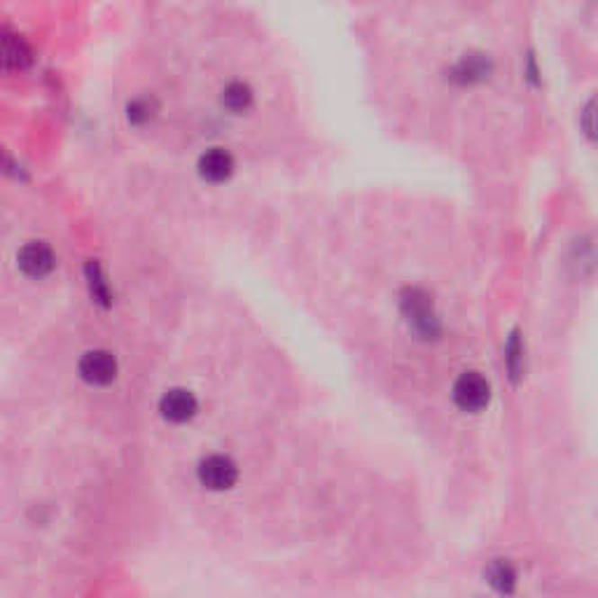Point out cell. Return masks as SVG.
Segmentation results:
<instances>
[{
  "mask_svg": "<svg viewBox=\"0 0 598 598\" xmlns=\"http://www.w3.org/2000/svg\"><path fill=\"white\" fill-rule=\"evenodd\" d=\"M220 103L225 111L234 115H244L255 105V89L250 87L245 80H229L220 92Z\"/></svg>",
  "mask_w": 598,
  "mask_h": 598,
  "instance_id": "9",
  "label": "cell"
},
{
  "mask_svg": "<svg viewBox=\"0 0 598 598\" xmlns=\"http://www.w3.org/2000/svg\"><path fill=\"white\" fill-rule=\"evenodd\" d=\"M17 269L26 279H47L57 269V253L47 241H29L17 250Z\"/></svg>",
  "mask_w": 598,
  "mask_h": 598,
  "instance_id": "4",
  "label": "cell"
},
{
  "mask_svg": "<svg viewBox=\"0 0 598 598\" xmlns=\"http://www.w3.org/2000/svg\"><path fill=\"white\" fill-rule=\"evenodd\" d=\"M484 580L488 582V587L494 589L500 596H512L517 592V568L512 564L510 558H494L491 564L484 570Z\"/></svg>",
  "mask_w": 598,
  "mask_h": 598,
  "instance_id": "8",
  "label": "cell"
},
{
  "mask_svg": "<svg viewBox=\"0 0 598 598\" xmlns=\"http://www.w3.org/2000/svg\"><path fill=\"white\" fill-rule=\"evenodd\" d=\"M400 308L405 320L409 323V330L424 342H433L440 337L442 323L437 314L433 297L424 288H405L400 295Z\"/></svg>",
  "mask_w": 598,
  "mask_h": 598,
  "instance_id": "1",
  "label": "cell"
},
{
  "mask_svg": "<svg viewBox=\"0 0 598 598\" xmlns=\"http://www.w3.org/2000/svg\"><path fill=\"white\" fill-rule=\"evenodd\" d=\"M453 402L459 409L468 414H477L486 409L491 402V384L479 372H463L453 384Z\"/></svg>",
  "mask_w": 598,
  "mask_h": 598,
  "instance_id": "2",
  "label": "cell"
},
{
  "mask_svg": "<svg viewBox=\"0 0 598 598\" xmlns=\"http://www.w3.org/2000/svg\"><path fill=\"white\" fill-rule=\"evenodd\" d=\"M159 103L155 96H136L127 103V117L134 127H146L152 122V117L157 115Z\"/></svg>",
  "mask_w": 598,
  "mask_h": 598,
  "instance_id": "11",
  "label": "cell"
},
{
  "mask_svg": "<svg viewBox=\"0 0 598 598\" xmlns=\"http://www.w3.org/2000/svg\"><path fill=\"white\" fill-rule=\"evenodd\" d=\"M197 477L209 491H229L238 482V465L225 453H210L199 460Z\"/></svg>",
  "mask_w": 598,
  "mask_h": 598,
  "instance_id": "3",
  "label": "cell"
},
{
  "mask_svg": "<svg viewBox=\"0 0 598 598\" xmlns=\"http://www.w3.org/2000/svg\"><path fill=\"white\" fill-rule=\"evenodd\" d=\"M77 372H80L82 381H87L89 386H108L117 379L120 365H117V358L111 351L92 349L80 358Z\"/></svg>",
  "mask_w": 598,
  "mask_h": 598,
  "instance_id": "6",
  "label": "cell"
},
{
  "mask_svg": "<svg viewBox=\"0 0 598 598\" xmlns=\"http://www.w3.org/2000/svg\"><path fill=\"white\" fill-rule=\"evenodd\" d=\"M582 129L589 138L598 140V94L585 105V112H582Z\"/></svg>",
  "mask_w": 598,
  "mask_h": 598,
  "instance_id": "13",
  "label": "cell"
},
{
  "mask_svg": "<svg viewBox=\"0 0 598 598\" xmlns=\"http://www.w3.org/2000/svg\"><path fill=\"white\" fill-rule=\"evenodd\" d=\"M237 171V157L227 147H206L199 152L197 157V174L201 181L210 185H222Z\"/></svg>",
  "mask_w": 598,
  "mask_h": 598,
  "instance_id": "5",
  "label": "cell"
},
{
  "mask_svg": "<svg viewBox=\"0 0 598 598\" xmlns=\"http://www.w3.org/2000/svg\"><path fill=\"white\" fill-rule=\"evenodd\" d=\"M491 68H494V64L484 54H465V57L456 61V66L451 68V76L460 85H475V82L486 80Z\"/></svg>",
  "mask_w": 598,
  "mask_h": 598,
  "instance_id": "10",
  "label": "cell"
},
{
  "mask_svg": "<svg viewBox=\"0 0 598 598\" xmlns=\"http://www.w3.org/2000/svg\"><path fill=\"white\" fill-rule=\"evenodd\" d=\"M199 412V400L192 390L187 388H169L159 397V414L169 424H187L192 421Z\"/></svg>",
  "mask_w": 598,
  "mask_h": 598,
  "instance_id": "7",
  "label": "cell"
},
{
  "mask_svg": "<svg viewBox=\"0 0 598 598\" xmlns=\"http://www.w3.org/2000/svg\"><path fill=\"white\" fill-rule=\"evenodd\" d=\"M505 365H507V372H510V377L514 379V381H519V379H522V372H523V344H522V339H519L517 332L512 335L510 342H507V346H505Z\"/></svg>",
  "mask_w": 598,
  "mask_h": 598,
  "instance_id": "12",
  "label": "cell"
}]
</instances>
